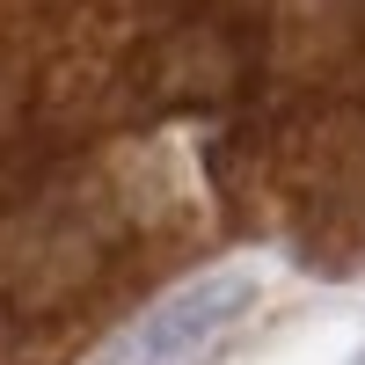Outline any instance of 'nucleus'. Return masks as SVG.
Returning a JSON list of instances; mask_svg holds the SVG:
<instances>
[{
	"label": "nucleus",
	"instance_id": "1",
	"mask_svg": "<svg viewBox=\"0 0 365 365\" xmlns=\"http://www.w3.org/2000/svg\"><path fill=\"white\" fill-rule=\"evenodd\" d=\"M249 299H256V285L241 270H205V278L175 285L168 299H154L132 329H117L96 351V365H197L234 336Z\"/></svg>",
	"mask_w": 365,
	"mask_h": 365
},
{
	"label": "nucleus",
	"instance_id": "2",
	"mask_svg": "<svg viewBox=\"0 0 365 365\" xmlns=\"http://www.w3.org/2000/svg\"><path fill=\"white\" fill-rule=\"evenodd\" d=\"M351 365H365V351H358V358H351Z\"/></svg>",
	"mask_w": 365,
	"mask_h": 365
}]
</instances>
